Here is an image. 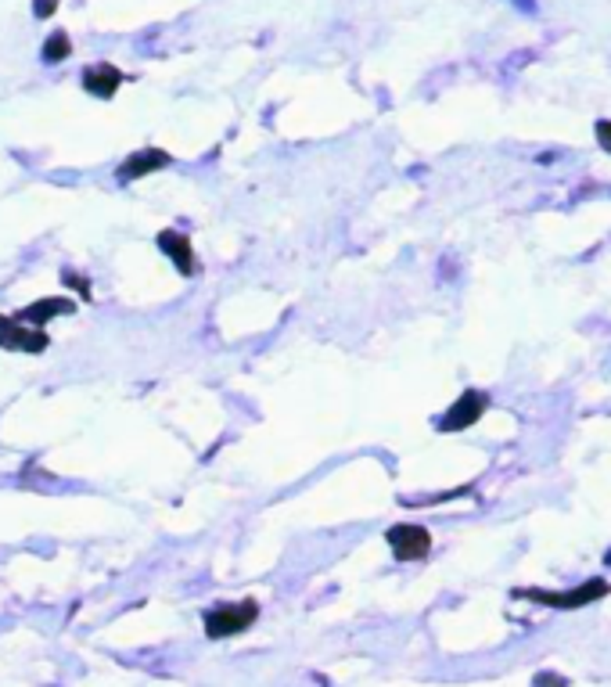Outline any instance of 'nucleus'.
Returning a JSON list of instances; mask_svg holds the SVG:
<instances>
[{
  "label": "nucleus",
  "mask_w": 611,
  "mask_h": 687,
  "mask_svg": "<svg viewBox=\"0 0 611 687\" xmlns=\"http://www.w3.org/2000/svg\"><path fill=\"white\" fill-rule=\"evenodd\" d=\"M256 619H260V605H256V601L216 605V609H209V612H205V634H209L213 641L238 637V634H245Z\"/></svg>",
  "instance_id": "1"
},
{
  "label": "nucleus",
  "mask_w": 611,
  "mask_h": 687,
  "mask_svg": "<svg viewBox=\"0 0 611 687\" xmlns=\"http://www.w3.org/2000/svg\"><path fill=\"white\" fill-rule=\"evenodd\" d=\"M608 594V580H590L583 587H572V591H515V598H529V601H540L547 609H587L594 601H601Z\"/></svg>",
  "instance_id": "2"
},
{
  "label": "nucleus",
  "mask_w": 611,
  "mask_h": 687,
  "mask_svg": "<svg viewBox=\"0 0 611 687\" xmlns=\"http://www.w3.org/2000/svg\"><path fill=\"white\" fill-rule=\"evenodd\" d=\"M486 407H489V396L482 392V389H464L453 403H450V410L439 417V432H464V428H471L482 414H486Z\"/></svg>",
  "instance_id": "3"
},
{
  "label": "nucleus",
  "mask_w": 611,
  "mask_h": 687,
  "mask_svg": "<svg viewBox=\"0 0 611 687\" xmlns=\"http://www.w3.org/2000/svg\"><path fill=\"white\" fill-rule=\"evenodd\" d=\"M385 540H388V547H392V554H396L399 562H421V558H428V551H432V533H428L424 526H414V522L392 526V529L385 533Z\"/></svg>",
  "instance_id": "4"
},
{
  "label": "nucleus",
  "mask_w": 611,
  "mask_h": 687,
  "mask_svg": "<svg viewBox=\"0 0 611 687\" xmlns=\"http://www.w3.org/2000/svg\"><path fill=\"white\" fill-rule=\"evenodd\" d=\"M47 345H50V339L40 328H29L18 317H4L0 314V349H11V353H43Z\"/></svg>",
  "instance_id": "5"
},
{
  "label": "nucleus",
  "mask_w": 611,
  "mask_h": 687,
  "mask_svg": "<svg viewBox=\"0 0 611 687\" xmlns=\"http://www.w3.org/2000/svg\"><path fill=\"white\" fill-rule=\"evenodd\" d=\"M166 166H173V155H169V151H162V148H141V151H133V155L119 166V180L130 184V180H141V177L159 173V169H166Z\"/></svg>",
  "instance_id": "6"
},
{
  "label": "nucleus",
  "mask_w": 611,
  "mask_h": 687,
  "mask_svg": "<svg viewBox=\"0 0 611 687\" xmlns=\"http://www.w3.org/2000/svg\"><path fill=\"white\" fill-rule=\"evenodd\" d=\"M123 87V72L112 65V61H94L83 69V90L94 94V97H115V90Z\"/></svg>",
  "instance_id": "7"
},
{
  "label": "nucleus",
  "mask_w": 611,
  "mask_h": 687,
  "mask_svg": "<svg viewBox=\"0 0 611 687\" xmlns=\"http://www.w3.org/2000/svg\"><path fill=\"white\" fill-rule=\"evenodd\" d=\"M159 249L173 260V267H177L184 278H191V274L198 270L195 249H191V238H187V234H180V231H162V234H159Z\"/></svg>",
  "instance_id": "8"
},
{
  "label": "nucleus",
  "mask_w": 611,
  "mask_h": 687,
  "mask_svg": "<svg viewBox=\"0 0 611 687\" xmlns=\"http://www.w3.org/2000/svg\"><path fill=\"white\" fill-rule=\"evenodd\" d=\"M76 310V303L72 299H65V296H50V299H36V303H29L22 314H14L22 325H29V328H40L43 321H50V317H58V314H72Z\"/></svg>",
  "instance_id": "9"
},
{
  "label": "nucleus",
  "mask_w": 611,
  "mask_h": 687,
  "mask_svg": "<svg viewBox=\"0 0 611 687\" xmlns=\"http://www.w3.org/2000/svg\"><path fill=\"white\" fill-rule=\"evenodd\" d=\"M72 54V43H68V32H50L47 36V43H43V50H40V58L47 61V65H58V61H65Z\"/></svg>",
  "instance_id": "10"
},
{
  "label": "nucleus",
  "mask_w": 611,
  "mask_h": 687,
  "mask_svg": "<svg viewBox=\"0 0 611 687\" xmlns=\"http://www.w3.org/2000/svg\"><path fill=\"white\" fill-rule=\"evenodd\" d=\"M533 687H569V681L561 673H536L533 677Z\"/></svg>",
  "instance_id": "11"
},
{
  "label": "nucleus",
  "mask_w": 611,
  "mask_h": 687,
  "mask_svg": "<svg viewBox=\"0 0 611 687\" xmlns=\"http://www.w3.org/2000/svg\"><path fill=\"white\" fill-rule=\"evenodd\" d=\"M594 133H597V144H601L605 151H611V119H601V123L594 126Z\"/></svg>",
  "instance_id": "12"
},
{
  "label": "nucleus",
  "mask_w": 611,
  "mask_h": 687,
  "mask_svg": "<svg viewBox=\"0 0 611 687\" xmlns=\"http://www.w3.org/2000/svg\"><path fill=\"white\" fill-rule=\"evenodd\" d=\"M58 11V0H32V14L36 18H50Z\"/></svg>",
  "instance_id": "13"
},
{
  "label": "nucleus",
  "mask_w": 611,
  "mask_h": 687,
  "mask_svg": "<svg viewBox=\"0 0 611 687\" xmlns=\"http://www.w3.org/2000/svg\"><path fill=\"white\" fill-rule=\"evenodd\" d=\"M518 4H522V0H518ZM525 7H529V11H533V4H529V0H525Z\"/></svg>",
  "instance_id": "14"
}]
</instances>
